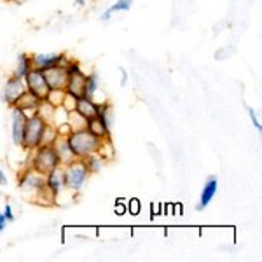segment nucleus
Instances as JSON below:
<instances>
[{
  "mask_svg": "<svg viewBox=\"0 0 262 262\" xmlns=\"http://www.w3.org/2000/svg\"><path fill=\"white\" fill-rule=\"evenodd\" d=\"M86 128L91 131L95 137H98L100 140H107V138H112V128H108L103 121H100L98 117H93L86 122Z\"/></svg>",
  "mask_w": 262,
  "mask_h": 262,
  "instance_id": "dca6fc26",
  "label": "nucleus"
},
{
  "mask_svg": "<svg viewBox=\"0 0 262 262\" xmlns=\"http://www.w3.org/2000/svg\"><path fill=\"white\" fill-rule=\"evenodd\" d=\"M140 201L138 200H129V203L126 205V213H131V215H138L140 213Z\"/></svg>",
  "mask_w": 262,
  "mask_h": 262,
  "instance_id": "a878e982",
  "label": "nucleus"
},
{
  "mask_svg": "<svg viewBox=\"0 0 262 262\" xmlns=\"http://www.w3.org/2000/svg\"><path fill=\"white\" fill-rule=\"evenodd\" d=\"M39 103H40V98H37V96L32 95L30 91H25L23 95H21L19 98H18V101H16L14 107L21 108V111L27 112L28 116H32V114H35L37 107H39Z\"/></svg>",
  "mask_w": 262,
  "mask_h": 262,
  "instance_id": "2eb2a0df",
  "label": "nucleus"
},
{
  "mask_svg": "<svg viewBox=\"0 0 262 262\" xmlns=\"http://www.w3.org/2000/svg\"><path fill=\"white\" fill-rule=\"evenodd\" d=\"M48 122H44L37 114H32V116L27 117V124H25V131H23V142H21V147H23L27 152H30L33 149L40 145L42 140V133H44Z\"/></svg>",
  "mask_w": 262,
  "mask_h": 262,
  "instance_id": "7ed1b4c3",
  "label": "nucleus"
},
{
  "mask_svg": "<svg viewBox=\"0 0 262 262\" xmlns=\"http://www.w3.org/2000/svg\"><path fill=\"white\" fill-rule=\"evenodd\" d=\"M70 60L67 54H32V65L33 69L46 70L54 65H67Z\"/></svg>",
  "mask_w": 262,
  "mask_h": 262,
  "instance_id": "9b49d317",
  "label": "nucleus"
},
{
  "mask_svg": "<svg viewBox=\"0 0 262 262\" xmlns=\"http://www.w3.org/2000/svg\"><path fill=\"white\" fill-rule=\"evenodd\" d=\"M133 2L135 0H117L114 6L108 7L107 11L103 12V14L100 16V19L101 21H108L112 18V14H116V12H121V11H129L131 9V6H133Z\"/></svg>",
  "mask_w": 262,
  "mask_h": 262,
  "instance_id": "412c9836",
  "label": "nucleus"
},
{
  "mask_svg": "<svg viewBox=\"0 0 262 262\" xmlns=\"http://www.w3.org/2000/svg\"><path fill=\"white\" fill-rule=\"evenodd\" d=\"M74 111L77 112L79 116H82L86 121H90L93 117L98 116V101L90 100V98H86V96H81V98H77V101H75Z\"/></svg>",
  "mask_w": 262,
  "mask_h": 262,
  "instance_id": "4468645a",
  "label": "nucleus"
},
{
  "mask_svg": "<svg viewBox=\"0 0 262 262\" xmlns=\"http://www.w3.org/2000/svg\"><path fill=\"white\" fill-rule=\"evenodd\" d=\"M63 171H65V184L67 189L72 192H79L81 189L86 185L88 179H90V171L86 170L82 159L75 158L74 161H70L69 164L63 166Z\"/></svg>",
  "mask_w": 262,
  "mask_h": 262,
  "instance_id": "20e7f679",
  "label": "nucleus"
},
{
  "mask_svg": "<svg viewBox=\"0 0 262 262\" xmlns=\"http://www.w3.org/2000/svg\"><path fill=\"white\" fill-rule=\"evenodd\" d=\"M25 84H27V91H30L32 95H35L37 98L46 100L51 91L48 81L44 77V72L39 69H32L28 72V75L25 77Z\"/></svg>",
  "mask_w": 262,
  "mask_h": 262,
  "instance_id": "423d86ee",
  "label": "nucleus"
},
{
  "mask_svg": "<svg viewBox=\"0 0 262 262\" xmlns=\"http://www.w3.org/2000/svg\"><path fill=\"white\" fill-rule=\"evenodd\" d=\"M65 95H67L65 90H51L46 100H48L49 103H53L54 107H61L63 100H65Z\"/></svg>",
  "mask_w": 262,
  "mask_h": 262,
  "instance_id": "393cba45",
  "label": "nucleus"
},
{
  "mask_svg": "<svg viewBox=\"0 0 262 262\" xmlns=\"http://www.w3.org/2000/svg\"><path fill=\"white\" fill-rule=\"evenodd\" d=\"M27 112H23L18 107H11V138L16 147H21V142H23V131L25 124H27Z\"/></svg>",
  "mask_w": 262,
  "mask_h": 262,
  "instance_id": "6e6552de",
  "label": "nucleus"
},
{
  "mask_svg": "<svg viewBox=\"0 0 262 262\" xmlns=\"http://www.w3.org/2000/svg\"><path fill=\"white\" fill-rule=\"evenodd\" d=\"M67 122H69V126L72 128V131H75V129H82V128H86V119H84L82 116H79L75 111H70V112H67Z\"/></svg>",
  "mask_w": 262,
  "mask_h": 262,
  "instance_id": "4be33fe9",
  "label": "nucleus"
},
{
  "mask_svg": "<svg viewBox=\"0 0 262 262\" xmlns=\"http://www.w3.org/2000/svg\"><path fill=\"white\" fill-rule=\"evenodd\" d=\"M44 185H46V175H40L39 171L32 170L30 166H28V170H25L21 173L18 179V187L23 192L32 194V198L35 196L40 189H44Z\"/></svg>",
  "mask_w": 262,
  "mask_h": 262,
  "instance_id": "39448f33",
  "label": "nucleus"
},
{
  "mask_svg": "<svg viewBox=\"0 0 262 262\" xmlns=\"http://www.w3.org/2000/svg\"><path fill=\"white\" fill-rule=\"evenodd\" d=\"M32 69H33L32 54L21 53L19 56H18V63H16V69H14V74H12V75H16V77H19V79H25L28 75V72H30Z\"/></svg>",
  "mask_w": 262,
  "mask_h": 262,
  "instance_id": "6ab92c4d",
  "label": "nucleus"
},
{
  "mask_svg": "<svg viewBox=\"0 0 262 262\" xmlns=\"http://www.w3.org/2000/svg\"><path fill=\"white\" fill-rule=\"evenodd\" d=\"M100 91V75L96 72L88 74L86 84H84V96L90 100H96V93Z\"/></svg>",
  "mask_w": 262,
  "mask_h": 262,
  "instance_id": "a211bd4d",
  "label": "nucleus"
},
{
  "mask_svg": "<svg viewBox=\"0 0 262 262\" xmlns=\"http://www.w3.org/2000/svg\"><path fill=\"white\" fill-rule=\"evenodd\" d=\"M46 189H48V191L53 194L56 200L67 191L65 171H63V166L54 168V170H51L48 175H46Z\"/></svg>",
  "mask_w": 262,
  "mask_h": 262,
  "instance_id": "9d476101",
  "label": "nucleus"
},
{
  "mask_svg": "<svg viewBox=\"0 0 262 262\" xmlns=\"http://www.w3.org/2000/svg\"><path fill=\"white\" fill-rule=\"evenodd\" d=\"M0 185H7V177L4 175V170H0Z\"/></svg>",
  "mask_w": 262,
  "mask_h": 262,
  "instance_id": "2f4dec72",
  "label": "nucleus"
},
{
  "mask_svg": "<svg viewBox=\"0 0 262 262\" xmlns=\"http://www.w3.org/2000/svg\"><path fill=\"white\" fill-rule=\"evenodd\" d=\"M53 149H54V152H56L61 166H65V164H69L70 161H74L75 159L74 152H72L70 147H69V142H67L65 135H58L56 140L53 142Z\"/></svg>",
  "mask_w": 262,
  "mask_h": 262,
  "instance_id": "ddd939ff",
  "label": "nucleus"
},
{
  "mask_svg": "<svg viewBox=\"0 0 262 262\" xmlns=\"http://www.w3.org/2000/svg\"><path fill=\"white\" fill-rule=\"evenodd\" d=\"M75 101H77V98H74V96H70V95H65V100H63L61 107L65 108L67 112H70L75 108Z\"/></svg>",
  "mask_w": 262,
  "mask_h": 262,
  "instance_id": "bb28decb",
  "label": "nucleus"
},
{
  "mask_svg": "<svg viewBox=\"0 0 262 262\" xmlns=\"http://www.w3.org/2000/svg\"><path fill=\"white\" fill-rule=\"evenodd\" d=\"M4 215H6V219H7V222H12L14 221V212H12V206L9 205V203H7L6 206H4V212H2Z\"/></svg>",
  "mask_w": 262,
  "mask_h": 262,
  "instance_id": "c85d7f7f",
  "label": "nucleus"
},
{
  "mask_svg": "<svg viewBox=\"0 0 262 262\" xmlns=\"http://www.w3.org/2000/svg\"><path fill=\"white\" fill-rule=\"evenodd\" d=\"M75 2H77V6H79V7H82V6H84V0H75Z\"/></svg>",
  "mask_w": 262,
  "mask_h": 262,
  "instance_id": "72a5a7b5",
  "label": "nucleus"
},
{
  "mask_svg": "<svg viewBox=\"0 0 262 262\" xmlns=\"http://www.w3.org/2000/svg\"><path fill=\"white\" fill-rule=\"evenodd\" d=\"M67 142H69V147H70V150L74 152L75 158L82 159V158H86V156L98 152L103 140L95 137L88 128H82V129L70 131V133L67 135Z\"/></svg>",
  "mask_w": 262,
  "mask_h": 262,
  "instance_id": "f257e3e1",
  "label": "nucleus"
},
{
  "mask_svg": "<svg viewBox=\"0 0 262 262\" xmlns=\"http://www.w3.org/2000/svg\"><path fill=\"white\" fill-rule=\"evenodd\" d=\"M56 108L53 103H49L48 100H40L39 107H37L35 114L40 117L44 122H48V124H54V119H56Z\"/></svg>",
  "mask_w": 262,
  "mask_h": 262,
  "instance_id": "f3484780",
  "label": "nucleus"
},
{
  "mask_svg": "<svg viewBox=\"0 0 262 262\" xmlns=\"http://www.w3.org/2000/svg\"><path fill=\"white\" fill-rule=\"evenodd\" d=\"M30 154H32L30 168L35 171H39L40 175H48L51 170L61 166L60 159H58L56 152L53 149V145H39L37 149L30 150Z\"/></svg>",
  "mask_w": 262,
  "mask_h": 262,
  "instance_id": "f03ea898",
  "label": "nucleus"
},
{
  "mask_svg": "<svg viewBox=\"0 0 262 262\" xmlns=\"http://www.w3.org/2000/svg\"><path fill=\"white\" fill-rule=\"evenodd\" d=\"M219 191V180L217 177H208V180L205 182V185H203L201 189V196H200V203H198L196 208L198 210H205L206 206L210 205V203L213 201L215 194Z\"/></svg>",
  "mask_w": 262,
  "mask_h": 262,
  "instance_id": "f8f14e48",
  "label": "nucleus"
},
{
  "mask_svg": "<svg viewBox=\"0 0 262 262\" xmlns=\"http://www.w3.org/2000/svg\"><path fill=\"white\" fill-rule=\"evenodd\" d=\"M98 154L105 159V161H108V159L114 158V145H112L111 138H107V140L101 142V145H100V149H98Z\"/></svg>",
  "mask_w": 262,
  "mask_h": 262,
  "instance_id": "b1692460",
  "label": "nucleus"
},
{
  "mask_svg": "<svg viewBox=\"0 0 262 262\" xmlns=\"http://www.w3.org/2000/svg\"><path fill=\"white\" fill-rule=\"evenodd\" d=\"M248 116H250V121H252V124L255 126V129H257V131H260V129H262L260 121H259V117H257V112L253 111L252 107H248Z\"/></svg>",
  "mask_w": 262,
  "mask_h": 262,
  "instance_id": "cd10ccee",
  "label": "nucleus"
},
{
  "mask_svg": "<svg viewBox=\"0 0 262 262\" xmlns=\"http://www.w3.org/2000/svg\"><path fill=\"white\" fill-rule=\"evenodd\" d=\"M122 72V84H126V81H128V74H126V70H121Z\"/></svg>",
  "mask_w": 262,
  "mask_h": 262,
  "instance_id": "473e14b6",
  "label": "nucleus"
},
{
  "mask_svg": "<svg viewBox=\"0 0 262 262\" xmlns=\"http://www.w3.org/2000/svg\"><path fill=\"white\" fill-rule=\"evenodd\" d=\"M27 91V84H25V79H19L16 75H11L9 79L4 84V90H2V100L6 101L9 107H14L16 101L23 93Z\"/></svg>",
  "mask_w": 262,
  "mask_h": 262,
  "instance_id": "0eeeda50",
  "label": "nucleus"
},
{
  "mask_svg": "<svg viewBox=\"0 0 262 262\" xmlns=\"http://www.w3.org/2000/svg\"><path fill=\"white\" fill-rule=\"evenodd\" d=\"M114 210H116V213L121 217V215H124V213H126V205H122V201H119L116 206H114Z\"/></svg>",
  "mask_w": 262,
  "mask_h": 262,
  "instance_id": "c756f323",
  "label": "nucleus"
},
{
  "mask_svg": "<svg viewBox=\"0 0 262 262\" xmlns=\"http://www.w3.org/2000/svg\"><path fill=\"white\" fill-rule=\"evenodd\" d=\"M82 163H84V166H86V170L90 171V175H95V173L101 171V168H103V164H105V159L101 158L98 152H95V154H90V156H86V158H82Z\"/></svg>",
  "mask_w": 262,
  "mask_h": 262,
  "instance_id": "aec40b11",
  "label": "nucleus"
},
{
  "mask_svg": "<svg viewBox=\"0 0 262 262\" xmlns=\"http://www.w3.org/2000/svg\"><path fill=\"white\" fill-rule=\"evenodd\" d=\"M58 129L54 124H48L44 129V133H42V140H40V145H53V142L56 140L58 137Z\"/></svg>",
  "mask_w": 262,
  "mask_h": 262,
  "instance_id": "5701e85b",
  "label": "nucleus"
},
{
  "mask_svg": "<svg viewBox=\"0 0 262 262\" xmlns=\"http://www.w3.org/2000/svg\"><path fill=\"white\" fill-rule=\"evenodd\" d=\"M42 72H44V77H46V81H48L51 90H65L67 81H69L67 65H54Z\"/></svg>",
  "mask_w": 262,
  "mask_h": 262,
  "instance_id": "1a4fd4ad",
  "label": "nucleus"
},
{
  "mask_svg": "<svg viewBox=\"0 0 262 262\" xmlns=\"http://www.w3.org/2000/svg\"><path fill=\"white\" fill-rule=\"evenodd\" d=\"M7 227V219L4 213H0V232H4V229Z\"/></svg>",
  "mask_w": 262,
  "mask_h": 262,
  "instance_id": "7c9ffc66",
  "label": "nucleus"
}]
</instances>
